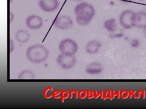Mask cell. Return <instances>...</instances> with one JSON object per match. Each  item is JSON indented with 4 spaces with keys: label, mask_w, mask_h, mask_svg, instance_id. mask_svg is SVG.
Returning a JSON list of instances; mask_svg holds the SVG:
<instances>
[{
    "label": "cell",
    "mask_w": 146,
    "mask_h": 109,
    "mask_svg": "<svg viewBox=\"0 0 146 109\" xmlns=\"http://www.w3.org/2000/svg\"><path fill=\"white\" fill-rule=\"evenodd\" d=\"M103 69V66L101 63L94 62L90 64L87 66L86 71L88 74H96L101 72Z\"/></svg>",
    "instance_id": "11"
},
{
    "label": "cell",
    "mask_w": 146,
    "mask_h": 109,
    "mask_svg": "<svg viewBox=\"0 0 146 109\" xmlns=\"http://www.w3.org/2000/svg\"><path fill=\"white\" fill-rule=\"evenodd\" d=\"M112 97L111 96V91L110 90H106L105 91L103 99L105 100L106 98H109L111 99Z\"/></svg>",
    "instance_id": "19"
},
{
    "label": "cell",
    "mask_w": 146,
    "mask_h": 109,
    "mask_svg": "<svg viewBox=\"0 0 146 109\" xmlns=\"http://www.w3.org/2000/svg\"><path fill=\"white\" fill-rule=\"evenodd\" d=\"M73 0V1H81V0Z\"/></svg>",
    "instance_id": "28"
},
{
    "label": "cell",
    "mask_w": 146,
    "mask_h": 109,
    "mask_svg": "<svg viewBox=\"0 0 146 109\" xmlns=\"http://www.w3.org/2000/svg\"><path fill=\"white\" fill-rule=\"evenodd\" d=\"M49 54L48 50L41 44H36L29 47L26 51L28 59L33 63L38 64L46 60Z\"/></svg>",
    "instance_id": "2"
},
{
    "label": "cell",
    "mask_w": 146,
    "mask_h": 109,
    "mask_svg": "<svg viewBox=\"0 0 146 109\" xmlns=\"http://www.w3.org/2000/svg\"><path fill=\"white\" fill-rule=\"evenodd\" d=\"M120 95L122 98H126L129 95V92L126 90H123L120 93Z\"/></svg>",
    "instance_id": "18"
},
{
    "label": "cell",
    "mask_w": 146,
    "mask_h": 109,
    "mask_svg": "<svg viewBox=\"0 0 146 109\" xmlns=\"http://www.w3.org/2000/svg\"><path fill=\"white\" fill-rule=\"evenodd\" d=\"M140 44L139 40L137 39H134L131 40V45L133 47H137Z\"/></svg>",
    "instance_id": "17"
},
{
    "label": "cell",
    "mask_w": 146,
    "mask_h": 109,
    "mask_svg": "<svg viewBox=\"0 0 146 109\" xmlns=\"http://www.w3.org/2000/svg\"><path fill=\"white\" fill-rule=\"evenodd\" d=\"M94 97L95 98H97L99 96H100V98H102V91H100V92L97 94V91L95 90L94 91Z\"/></svg>",
    "instance_id": "22"
},
{
    "label": "cell",
    "mask_w": 146,
    "mask_h": 109,
    "mask_svg": "<svg viewBox=\"0 0 146 109\" xmlns=\"http://www.w3.org/2000/svg\"><path fill=\"white\" fill-rule=\"evenodd\" d=\"M93 92L91 90H88L87 92V97L88 98H90L93 97Z\"/></svg>",
    "instance_id": "24"
},
{
    "label": "cell",
    "mask_w": 146,
    "mask_h": 109,
    "mask_svg": "<svg viewBox=\"0 0 146 109\" xmlns=\"http://www.w3.org/2000/svg\"><path fill=\"white\" fill-rule=\"evenodd\" d=\"M104 26L108 31L113 32L116 30L117 25L116 20L114 18H111L107 20L104 22Z\"/></svg>",
    "instance_id": "13"
},
{
    "label": "cell",
    "mask_w": 146,
    "mask_h": 109,
    "mask_svg": "<svg viewBox=\"0 0 146 109\" xmlns=\"http://www.w3.org/2000/svg\"><path fill=\"white\" fill-rule=\"evenodd\" d=\"M143 32L144 35L146 37V26L144 28Z\"/></svg>",
    "instance_id": "27"
},
{
    "label": "cell",
    "mask_w": 146,
    "mask_h": 109,
    "mask_svg": "<svg viewBox=\"0 0 146 109\" xmlns=\"http://www.w3.org/2000/svg\"><path fill=\"white\" fill-rule=\"evenodd\" d=\"M56 61L62 68L68 70L74 66L76 60L74 55L62 53L58 56Z\"/></svg>",
    "instance_id": "3"
},
{
    "label": "cell",
    "mask_w": 146,
    "mask_h": 109,
    "mask_svg": "<svg viewBox=\"0 0 146 109\" xmlns=\"http://www.w3.org/2000/svg\"><path fill=\"white\" fill-rule=\"evenodd\" d=\"M133 21V26L144 28L146 26V13L142 11L134 13Z\"/></svg>",
    "instance_id": "9"
},
{
    "label": "cell",
    "mask_w": 146,
    "mask_h": 109,
    "mask_svg": "<svg viewBox=\"0 0 146 109\" xmlns=\"http://www.w3.org/2000/svg\"></svg>",
    "instance_id": "30"
},
{
    "label": "cell",
    "mask_w": 146,
    "mask_h": 109,
    "mask_svg": "<svg viewBox=\"0 0 146 109\" xmlns=\"http://www.w3.org/2000/svg\"><path fill=\"white\" fill-rule=\"evenodd\" d=\"M26 24L29 28L32 29H38L42 26L43 20L40 17L32 15L27 18L25 20Z\"/></svg>",
    "instance_id": "7"
},
{
    "label": "cell",
    "mask_w": 146,
    "mask_h": 109,
    "mask_svg": "<svg viewBox=\"0 0 146 109\" xmlns=\"http://www.w3.org/2000/svg\"><path fill=\"white\" fill-rule=\"evenodd\" d=\"M59 49L62 53L74 55L78 50V46L74 40L67 38L60 42Z\"/></svg>",
    "instance_id": "4"
},
{
    "label": "cell",
    "mask_w": 146,
    "mask_h": 109,
    "mask_svg": "<svg viewBox=\"0 0 146 109\" xmlns=\"http://www.w3.org/2000/svg\"><path fill=\"white\" fill-rule=\"evenodd\" d=\"M121 0V1H122L123 2H125V3H127V2H131L132 1H133V0Z\"/></svg>",
    "instance_id": "25"
},
{
    "label": "cell",
    "mask_w": 146,
    "mask_h": 109,
    "mask_svg": "<svg viewBox=\"0 0 146 109\" xmlns=\"http://www.w3.org/2000/svg\"><path fill=\"white\" fill-rule=\"evenodd\" d=\"M38 5L43 10L46 12H51L58 8L59 3L58 0H39Z\"/></svg>",
    "instance_id": "8"
},
{
    "label": "cell",
    "mask_w": 146,
    "mask_h": 109,
    "mask_svg": "<svg viewBox=\"0 0 146 109\" xmlns=\"http://www.w3.org/2000/svg\"><path fill=\"white\" fill-rule=\"evenodd\" d=\"M68 91L65 90H62L61 91V101L63 102L64 98H67L68 96Z\"/></svg>",
    "instance_id": "16"
},
{
    "label": "cell",
    "mask_w": 146,
    "mask_h": 109,
    "mask_svg": "<svg viewBox=\"0 0 146 109\" xmlns=\"http://www.w3.org/2000/svg\"><path fill=\"white\" fill-rule=\"evenodd\" d=\"M60 91L57 90L54 91L52 93L53 97L55 98H58L60 97V96L59 95L60 94Z\"/></svg>",
    "instance_id": "21"
},
{
    "label": "cell",
    "mask_w": 146,
    "mask_h": 109,
    "mask_svg": "<svg viewBox=\"0 0 146 109\" xmlns=\"http://www.w3.org/2000/svg\"><path fill=\"white\" fill-rule=\"evenodd\" d=\"M134 13L130 10H126L121 14L119 20L120 23L124 28L129 29L133 26V18Z\"/></svg>",
    "instance_id": "5"
},
{
    "label": "cell",
    "mask_w": 146,
    "mask_h": 109,
    "mask_svg": "<svg viewBox=\"0 0 146 109\" xmlns=\"http://www.w3.org/2000/svg\"><path fill=\"white\" fill-rule=\"evenodd\" d=\"M119 90L117 91V93H115L113 90H112V95L111 97L112 98H114V96L115 95H117V97L118 98H119Z\"/></svg>",
    "instance_id": "23"
},
{
    "label": "cell",
    "mask_w": 146,
    "mask_h": 109,
    "mask_svg": "<svg viewBox=\"0 0 146 109\" xmlns=\"http://www.w3.org/2000/svg\"><path fill=\"white\" fill-rule=\"evenodd\" d=\"M35 75L33 72L29 70H25L21 71L18 75L19 79H34Z\"/></svg>",
    "instance_id": "14"
},
{
    "label": "cell",
    "mask_w": 146,
    "mask_h": 109,
    "mask_svg": "<svg viewBox=\"0 0 146 109\" xmlns=\"http://www.w3.org/2000/svg\"><path fill=\"white\" fill-rule=\"evenodd\" d=\"M86 94V92L85 90H81L78 92V95L80 98H83L85 97Z\"/></svg>",
    "instance_id": "20"
},
{
    "label": "cell",
    "mask_w": 146,
    "mask_h": 109,
    "mask_svg": "<svg viewBox=\"0 0 146 109\" xmlns=\"http://www.w3.org/2000/svg\"><path fill=\"white\" fill-rule=\"evenodd\" d=\"M29 33L24 30H20L16 33L15 38L16 40L20 43H24L27 42L30 38Z\"/></svg>",
    "instance_id": "12"
},
{
    "label": "cell",
    "mask_w": 146,
    "mask_h": 109,
    "mask_svg": "<svg viewBox=\"0 0 146 109\" xmlns=\"http://www.w3.org/2000/svg\"><path fill=\"white\" fill-rule=\"evenodd\" d=\"M53 88L52 87H48L45 89L43 93L44 97L46 98H50L52 95L50 93H49L50 91H52Z\"/></svg>",
    "instance_id": "15"
},
{
    "label": "cell",
    "mask_w": 146,
    "mask_h": 109,
    "mask_svg": "<svg viewBox=\"0 0 146 109\" xmlns=\"http://www.w3.org/2000/svg\"><path fill=\"white\" fill-rule=\"evenodd\" d=\"M54 24L58 28L64 30L71 28L73 25V22L70 16L66 15H63L56 19Z\"/></svg>",
    "instance_id": "6"
},
{
    "label": "cell",
    "mask_w": 146,
    "mask_h": 109,
    "mask_svg": "<svg viewBox=\"0 0 146 109\" xmlns=\"http://www.w3.org/2000/svg\"><path fill=\"white\" fill-rule=\"evenodd\" d=\"M77 22L80 25L85 26L90 23L95 13L94 7L86 3L77 5L74 9Z\"/></svg>",
    "instance_id": "1"
},
{
    "label": "cell",
    "mask_w": 146,
    "mask_h": 109,
    "mask_svg": "<svg viewBox=\"0 0 146 109\" xmlns=\"http://www.w3.org/2000/svg\"><path fill=\"white\" fill-rule=\"evenodd\" d=\"M132 92L131 90H129V98H131L132 97Z\"/></svg>",
    "instance_id": "26"
},
{
    "label": "cell",
    "mask_w": 146,
    "mask_h": 109,
    "mask_svg": "<svg viewBox=\"0 0 146 109\" xmlns=\"http://www.w3.org/2000/svg\"><path fill=\"white\" fill-rule=\"evenodd\" d=\"M101 47V44L99 41L96 40H92L87 43L85 50L89 54H94L98 51Z\"/></svg>",
    "instance_id": "10"
},
{
    "label": "cell",
    "mask_w": 146,
    "mask_h": 109,
    "mask_svg": "<svg viewBox=\"0 0 146 109\" xmlns=\"http://www.w3.org/2000/svg\"><path fill=\"white\" fill-rule=\"evenodd\" d=\"M145 96L146 97V93H145Z\"/></svg>",
    "instance_id": "29"
}]
</instances>
